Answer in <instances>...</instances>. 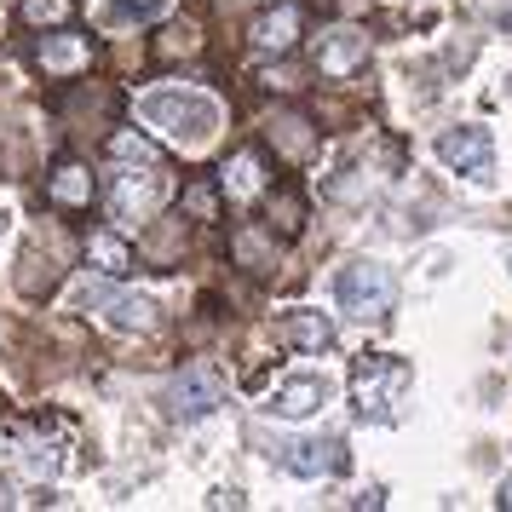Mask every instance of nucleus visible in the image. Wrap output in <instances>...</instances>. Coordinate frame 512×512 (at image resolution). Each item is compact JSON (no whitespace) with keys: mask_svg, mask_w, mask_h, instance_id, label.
Masks as SVG:
<instances>
[{"mask_svg":"<svg viewBox=\"0 0 512 512\" xmlns=\"http://www.w3.org/2000/svg\"><path fill=\"white\" fill-rule=\"evenodd\" d=\"M501 35H512V6H507V12H501Z\"/></svg>","mask_w":512,"mask_h":512,"instance_id":"obj_22","label":"nucleus"},{"mask_svg":"<svg viewBox=\"0 0 512 512\" xmlns=\"http://www.w3.org/2000/svg\"><path fill=\"white\" fill-rule=\"evenodd\" d=\"M300 6L294 0H282V6H271L265 18H254V29H248V41H254L259 52H288L294 41H300Z\"/></svg>","mask_w":512,"mask_h":512,"instance_id":"obj_13","label":"nucleus"},{"mask_svg":"<svg viewBox=\"0 0 512 512\" xmlns=\"http://www.w3.org/2000/svg\"><path fill=\"white\" fill-rule=\"evenodd\" d=\"M277 346L300 351V357H323V351H334V323L311 305H294L288 317H277Z\"/></svg>","mask_w":512,"mask_h":512,"instance_id":"obj_10","label":"nucleus"},{"mask_svg":"<svg viewBox=\"0 0 512 512\" xmlns=\"http://www.w3.org/2000/svg\"><path fill=\"white\" fill-rule=\"evenodd\" d=\"M403 392H409V363L403 357H386V351L363 357L357 374H351V397H357V415L363 420H392Z\"/></svg>","mask_w":512,"mask_h":512,"instance_id":"obj_3","label":"nucleus"},{"mask_svg":"<svg viewBox=\"0 0 512 512\" xmlns=\"http://www.w3.org/2000/svg\"><path fill=\"white\" fill-rule=\"evenodd\" d=\"M507 93H512V75H507Z\"/></svg>","mask_w":512,"mask_h":512,"instance_id":"obj_25","label":"nucleus"},{"mask_svg":"<svg viewBox=\"0 0 512 512\" xmlns=\"http://www.w3.org/2000/svg\"><path fill=\"white\" fill-rule=\"evenodd\" d=\"M75 305H81L87 317H98L104 328H116V334H150V328H156V300H150V294H133V288L81 282Z\"/></svg>","mask_w":512,"mask_h":512,"instance_id":"obj_4","label":"nucleus"},{"mask_svg":"<svg viewBox=\"0 0 512 512\" xmlns=\"http://www.w3.org/2000/svg\"><path fill=\"white\" fill-rule=\"evenodd\" d=\"M438 162L449 167V173L472 179V185H489V179H495V139H489V127L461 121V127L438 133Z\"/></svg>","mask_w":512,"mask_h":512,"instance_id":"obj_6","label":"nucleus"},{"mask_svg":"<svg viewBox=\"0 0 512 512\" xmlns=\"http://www.w3.org/2000/svg\"><path fill=\"white\" fill-rule=\"evenodd\" d=\"M495 501H501V507H512V478L501 484V495H495Z\"/></svg>","mask_w":512,"mask_h":512,"instance_id":"obj_21","label":"nucleus"},{"mask_svg":"<svg viewBox=\"0 0 512 512\" xmlns=\"http://www.w3.org/2000/svg\"><path fill=\"white\" fill-rule=\"evenodd\" d=\"M41 64H47V70H81V64H87V47L70 41V35H47V41H41Z\"/></svg>","mask_w":512,"mask_h":512,"instance_id":"obj_17","label":"nucleus"},{"mask_svg":"<svg viewBox=\"0 0 512 512\" xmlns=\"http://www.w3.org/2000/svg\"><path fill=\"white\" fill-rule=\"evenodd\" d=\"M507 265H512V242H507Z\"/></svg>","mask_w":512,"mask_h":512,"instance_id":"obj_24","label":"nucleus"},{"mask_svg":"<svg viewBox=\"0 0 512 512\" xmlns=\"http://www.w3.org/2000/svg\"><path fill=\"white\" fill-rule=\"evenodd\" d=\"M47 202L52 208H87V202H93V173H87V167H58V173H52L47 179Z\"/></svg>","mask_w":512,"mask_h":512,"instance_id":"obj_14","label":"nucleus"},{"mask_svg":"<svg viewBox=\"0 0 512 512\" xmlns=\"http://www.w3.org/2000/svg\"><path fill=\"white\" fill-rule=\"evenodd\" d=\"M24 18L35 29L41 24H64V18H70V0H24Z\"/></svg>","mask_w":512,"mask_h":512,"instance_id":"obj_19","label":"nucleus"},{"mask_svg":"<svg viewBox=\"0 0 512 512\" xmlns=\"http://www.w3.org/2000/svg\"><path fill=\"white\" fill-rule=\"evenodd\" d=\"M110 156L127 162V167H156V162H162V150L144 139V133H116V139H110Z\"/></svg>","mask_w":512,"mask_h":512,"instance_id":"obj_16","label":"nucleus"},{"mask_svg":"<svg viewBox=\"0 0 512 512\" xmlns=\"http://www.w3.org/2000/svg\"><path fill=\"white\" fill-rule=\"evenodd\" d=\"M167 202V173L162 162L156 167H127V173H116V190H110V213H116L121 225H144L150 213Z\"/></svg>","mask_w":512,"mask_h":512,"instance_id":"obj_7","label":"nucleus"},{"mask_svg":"<svg viewBox=\"0 0 512 512\" xmlns=\"http://www.w3.org/2000/svg\"><path fill=\"white\" fill-rule=\"evenodd\" d=\"M363 58H369V35L363 29H328L317 41V70L323 75H351Z\"/></svg>","mask_w":512,"mask_h":512,"instance_id":"obj_12","label":"nucleus"},{"mask_svg":"<svg viewBox=\"0 0 512 512\" xmlns=\"http://www.w3.org/2000/svg\"><path fill=\"white\" fill-rule=\"evenodd\" d=\"M328 403H334V380L328 374H288L265 409L277 420H311V415H323Z\"/></svg>","mask_w":512,"mask_h":512,"instance_id":"obj_8","label":"nucleus"},{"mask_svg":"<svg viewBox=\"0 0 512 512\" xmlns=\"http://www.w3.org/2000/svg\"><path fill=\"white\" fill-rule=\"evenodd\" d=\"M219 403H225V374L213 369V363H190V369H179L173 386H167V415L185 420V426L208 420Z\"/></svg>","mask_w":512,"mask_h":512,"instance_id":"obj_5","label":"nucleus"},{"mask_svg":"<svg viewBox=\"0 0 512 512\" xmlns=\"http://www.w3.org/2000/svg\"><path fill=\"white\" fill-rule=\"evenodd\" d=\"M225 190H231V196H254L259 190V156L254 150H242V156L225 162Z\"/></svg>","mask_w":512,"mask_h":512,"instance_id":"obj_18","label":"nucleus"},{"mask_svg":"<svg viewBox=\"0 0 512 512\" xmlns=\"http://www.w3.org/2000/svg\"><path fill=\"white\" fill-rule=\"evenodd\" d=\"M87 259L98 265V277H127L133 248H127V236H116V231H93L87 236Z\"/></svg>","mask_w":512,"mask_h":512,"instance_id":"obj_15","label":"nucleus"},{"mask_svg":"<svg viewBox=\"0 0 512 512\" xmlns=\"http://www.w3.org/2000/svg\"><path fill=\"white\" fill-rule=\"evenodd\" d=\"M6 225H12V213H6V208H0V236H6Z\"/></svg>","mask_w":512,"mask_h":512,"instance_id":"obj_23","label":"nucleus"},{"mask_svg":"<svg viewBox=\"0 0 512 512\" xmlns=\"http://www.w3.org/2000/svg\"><path fill=\"white\" fill-rule=\"evenodd\" d=\"M139 116L150 121L167 144H179V150H208V144L219 139V127H225L219 98L202 93V87H185V81L139 93Z\"/></svg>","mask_w":512,"mask_h":512,"instance_id":"obj_1","label":"nucleus"},{"mask_svg":"<svg viewBox=\"0 0 512 512\" xmlns=\"http://www.w3.org/2000/svg\"><path fill=\"white\" fill-rule=\"evenodd\" d=\"M346 466H351V455L340 438H294L282 449V472H294V478H334Z\"/></svg>","mask_w":512,"mask_h":512,"instance_id":"obj_9","label":"nucleus"},{"mask_svg":"<svg viewBox=\"0 0 512 512\" xmlns=\"http://www.w3.org/2000/svg\"><path fill=\"white\" fill-rule=\"evenodd\" d=\"M334 305H340L346 317H357V323H380L397 305L392 265H380V259H351V265H340V277H334Z\"/></svg>","mask_w":512,"mask_h":512,"instance_id":"obj_2","label":"nucleus"},{"mask_svg":"<svg viewBox=\"0 0 512 512\" xmlns=\"http://www.w3.org/2000/svg\"><path fill=\"white\" fill-rule=\"evenodd\" d=\"M185 202L196 208V219H213V190H208V185H190Z\"/></svg>","mask_w":512,"mask_h":512,"instance_id":"obj_20","label":"nucleus"},{"mask_svg":"<svg viewBox=\"0 0 512 512\" xmlns=\"http://www.w3.org/2000/svg\"><path fill=\"white\" fill-rule=\"evenodd\" d=\"M162 18H173V0H104V6L93 12V24L104 29V35L150 29V24H162Z\"/></svg>","mask_w":512,"mask_h":512,"instance_id":"obj_11","label":"nucleus"}]
</instances>
